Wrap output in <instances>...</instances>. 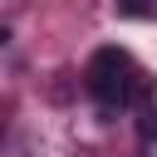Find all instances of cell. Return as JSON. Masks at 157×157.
Listing matches in <instances>:
<instances>
[{
	"instance_id": "obj_1",
	"label": "cell",
	"mask_w": 157,
	"mask_h": 157,
	"mask_svg": "<svg viewBox=\"0 0 157 157\" xmlns=\"http://www.w3.org/2000/svg\"><path fill=\"white\" fill-rule=\"evenodd\" d=\"M132 78H137L132 59H128L123 49H113V44H103V49L88 59V93H93V103H98L103 113H118V108L132 103Z\"/></svg>"
},
{
	"instance_id": "obj_2",
	"label": "cell",
	"mask_w": 157,
	"mask_h": 157,
	"mask_svg": "<svg viewBox=\"0 0 157 157\" xmlns=\"http://www.w3.org/2000/svg\"><path fill=\"white\" fill-rule=\"evenodd\" d=\"M118 15L137 20V15H152V0H118Z\"/></svg>"
}]
</instances>
